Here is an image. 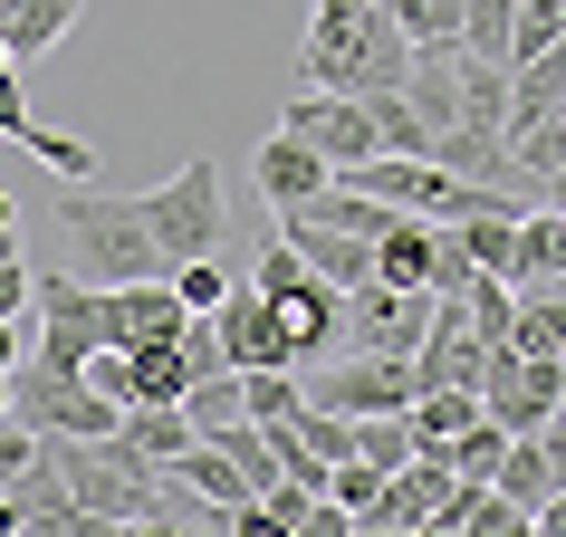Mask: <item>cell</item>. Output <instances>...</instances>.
<instances>
[{"mask_svg":"<svg viewBox=\"0 0 566 537\" xmlns=\"http://www.w3.org/2000/svg\"><path fill=\"white\" fill-rule=\"evenodd\" d=\"M403 30H394L385 0H317V20L298 39V87H336V96H375V87H403Z\"/></svg>","mask_w":566,"mask_h":537,"instance_id":"1","label":"cell"},{"mask_svg":"<svg viewBox=\"0 0 566 537\" xmlns=\"http://www.w3.org/2000/svg\"><path fill=\"white\" fill-rule=\"evenodd\" d=\"M59 231L77 250L96 288H125V278H164V250L145 231V202L135 192H96V182H67L59 192Z\"/></svg>","mask_w":566,"mask_h":537,"instance_id":"2","label":"cell"},{"mask_svg":"<svg viewBox=\"0 0 566 537\" xmlns=\"http://www.w3.org/2000/svg\"><path fill=\"white\" fill-rule=\"evenodd\" d=\"M250 288L269 298V327H279V346H289V365H298V375H307L317 356H336V346H346V288H327V278H317L289 240H269V250H260Z\"/></svg>","mask_w":566,"mask_h":537,"instance_id":"3","label":"cell"},{"mask_svg":"<svg viewBox=\"0 0 566 537\" xmlns=\"http://www.w3.org/2000/svg\"><path fill=\"white\" fill-rule=\"evenodd\" d=\"M145 202V231L154 250H164V278H174L182 260H202V250H221V164H182L174 182H154V192H135Z\"/></svg>","mask_w":566,"mask_h":537,"instance_id":"4","label":"cell"},{"mask_svg":"<svg viewBox=\"0 0 566 537\" xmlns=\"http://www.w3.org/2000/svg\"><path fill=\"white\" fill-rule=\"evenodd\" d=\"M116 393H96L87 375H59V365L20 356L10 365V422H30V432H77V442H96V432H116Z\"/></svg>","mask_w":566,"mask_h":537,"instance_id":"5","label":"cell"},{"mask_svg":"<svg viewBox=\"0 0 566 537\" xmlns=\"http://www.w3.org/2000/svg\"><path fill=\"white\" fill-rule=\"evenodd\" d=\"M480 413L500 432H537L566 403V356H518V346H480Z\"/></svg>","mask_w":566,"mask_h":537,"instance_id":"6","label":"cell"},{"mask_svg":"<svg viewBox=\"0 0 566 537\" xmlns=\"http://www.w3.org/2000/svg\"><path fill=\"white\" fill-rule=\"evenodd\" d=\"M422 327H432V288H394V278L346 288V346H365V356H413Z\"/></svg>","mask_w":566,"mask_h":537,"instance_id":"7","label":"cell"},{"mask_svg":"<svg viewBox=\"0 0 566 537\" xmlns=\"http://www.w3.org/2000/svg\"><path fill=\"white\" fill-rule=\"evenodd\" d=\"M279 125H289V135H307V145L327 154V173H336V164H365V154H385V145H375L365 96H336V87H298Z\"/></svg>","mask_w":566,"mask_h":537,"instance_id":"8","label":"cell"},{"mask_svg":"<svg viewBox=\"0 0 566 537\" xmlns=\"http://www.w3.org/2000/svg\"><path fill=\"white\" fill-rule=\"evenodd\" d=\"M442 461H432V451H413V461H403V471H385L375 480V499L356 508V537H422L432 528V499H442Z\"/></svg>","mask_w":566,"mask_h":537,"instance_id":"9","label":"cell"},{"mask_svg":"<svg viewBox=\"0 0 566 537\" xmlns=\"http://www.w3.org/2000/svg\"><path fill=\"white\" fill-rule=\"evenodd\" d=\"M403 365H413V393L471 385V375H480V327H471V307H461V298H432V327H422V346H413Z\"/></svg>","mask_w":566,"mask_h":537,"instance_id":"10","label":"cell"},{"mask_svg":"<svg viewBox=\"0 0 566 537\" xmlns=\"http://www.w3.org/2000/svg\"><path fill=\"white\" fill-rule=\"evenodd\" d=\"M279 240L298 250L327 288H365L375 278V240H356V231H336V221H307V211H279Z\"/></svg>","mask_w":566,"mask_h":537,"instance_id":"11","label":"cell"},{"mask_svg":"<svg viewBox=\"0 0 566 537\" xmlns=\"http://www.w3.org/2000/svg\"><path fill=\"white\" fill-rule=\"evenodd\" d=\"M422 537H528V508L500 499L490 480H442V499H432V528Z\"/></svg>","mask_w":566,"mask_h":537,"instance_id":"12","label":"cell"},{"mask_svg":"<svg viewBox=\"0 0 566 537\" xmlns=\"http://www.w3.org/2000/svg\"><path fill=\"white\" fill-rule=\"evenodd\" d=\"M0 135H20V145H30L59 182H87V173H96V154L77 145V135H49V125L30 116V96H20V59H10V49H0Z\"/></svg>","mask_w":566,"mask_h":537,"instance_id":"13","label":"cell"},{"mask_svg":"<svg viewBox=\"0 0 566 537\" xmlns=\"http://www.w3.org/2000/svg\"><path fill=\"white\" fill-rule=\"evenodd\" d=\"M327 154L307 145V135H289V125H279V135H260V192L279 211H298V202H317V192H327Z\"/></svg>","mask_w":566,"mask_h":537,"instance_id":"14","label":"cell"},{"mask_svg":"<svg viewBox=\"0 0 566 537\" xmlns=\"http://www.w3.org/2000/svg\"><path fill=\"white\" fill-rule=\"evenodd\" d=\"M77 10H87V0H0V49H10L20 67L49 59V49L77 30Z\"/></svg>","mask_w":566,"mask_h":537,"instance_id":"15","label":"cell"},{"mask_svg":"<svg viewBox=\"0 0 566 537\" xmlns=\"http://www.w3.org/2000/svg\"><path fill=\"white\" fill-rule=\"evenodd\" d=\"M557 268H566V211L528 202L518 211V250H509V288H547Z\"/></svg>","mask_w":566,"mask_h":537,"instance_id":"16","label":"cell"},{"mask_svg":"<svg viewBox=\"0 0 566 537\" xmlns=\"http://www.w3.org/2000/svg\"><path fill=\"white\" fill-rule=\"evenodd\" d=\"M547 116H566V39L509 67V125H547Z\"/></svg>","mask_w":566,"mask_h":537,"instance_id":"17","label":"cell"},{"mask_svg":"<svg viewBox=\"0 0 566 537\" xmlns=\"http://www.w3.org/2000/svg\"><path fill=\"white\" fill-rule=\"evenodd\" d=\"M174 480H182V489H202V499L221 508V518H231V508H250V499H260V489H250V471H240V461H231V451H221V442H202V432H192V451H182V461H174Z\"/></svg>","mask_w":566,"mask_h":537,"instance_id":"18","label":"cell"},{"mask_svg":"<svg viewBox=\"0 0 566 537\" xmlns=\"http://www.w3.org/2000/svg\"><path fill=\"white\" fill-rule=\"evenodd\" d=\"M403 422H413V451H442L451 432H471V422H480V385H432V393H413Z\"/></svg>","mask_w":566,"mask_h":537,"instance_id":"19","label":"cell"},{"mask_svg":"<svg viewBox=\"0 0 566 537\" xmlns=\"http://www.w3.org/2000/svg\"><path fill=\"white\" fill-rule=\"evenodd\" d=\"M182 385H192L182 336H164V346H125V403H182Z\"/></svg>","mask_w":566,"mask_h":537,"instance_id":"20","label":"cell"},{"mask_svg":"<svg viewBox=\"0 0 566 537\" xmlns=\"http://www.w3.org/2000/svg\"><path fill=\"white\" fill-rule=\"evenodd\" d=\"M116 432L135 451H145V461H164V471H174L182 451H192V413H182V403H125L116 413Z\"/></svg>","mask_w":566,"mask_h":537,"instance_id":"21","label":"cell"},{"mask_svg":"<svg viewBox=\"0 0 566 537\" xmlns=\"http://www.w3.org/2000/svg\"><path fill=\"white\" fill-rule=\"evenodd\" d=\"M509 346H518V356H566V298H557V288H518Z\"/></svg>","mask_w":566,"mask_h":537,"instance_id":"22","label":"cell"},{"mask_svg":"<svg viewBox=\"0 0 566 537\" xmlns=\"http://www.w3.org/2000/svg\"><path fill=\"white\" fill-rule=\"evenodd\" d=\"M365 116H375V145H385V154H432V125L413 116V96H403V87H375V96H365Z\"/></svg>","mask_w":566,"mask_h":537,"instance_id":"23","label":"cell"},{"mask_svg":"<svg viewBox=\"0 0 566 537\" xmlns=\"http://www.w3.org/2000/svg\"><path fill=\"white\" fill-rule=\"evenodd\" d=\"M500 451H509V432H500V422H490V413H480L471 432H451V442L432 451V461H442L451 480H490V471H500Z\"/></svg>","mask_w":566,"mask_h":537,"instance_id":"24","label":"cell"},{"mask_svg":"<svg viewBox=\"0 0 566 537\" xmlns=\"http://www.w3.org/2000/svg\"><path fill=\"white\" fill-rule=\"evenodd\" d=\"M461 307H471L480 346H509V317H518V288H509V278H471V288H461Z\"/></svg>","mask_w":566,"mask_h":537,"instance_id":"25","label":"cell"},{"mask_svg":"<svg viewBox=\"0 0 566 537\" xmlns=\"http://www.w3.org/2000/svg\"><path fill=\"white\" fill-rule=\"evenodd\" d=\"M231 288H240V278L221 268V250H202V260H182V268H174V298H182V307H221Z\"/></svg>","mask_w":566,"mask_h":537,"instance_id":"26","label":"cell"},{"mask_svg":"<svg viewBox=\"0 0 566 537\" xmlns=\"http://www.w3.org/2000/svg\"><path fill=\"white\" fill-rule=\"evenodd\" d=\"M0 317H30V268H20V250L0 260Z\"/></svg>","mask_w":566,"mask_h":537,"instance_id":"27","label":"cell"},{"mask_svg":"<svg viewBox=\"0 0 566 537\" xmlns=\"http://www.w3.org/2000/svg\"><path fill=\"white\" fill-rule=\"evenodd\" d=\"M10 221H20V211H10V192H0V231H10Z\"/></svg>","mask_w":566,"mask_h":537,"instance_id":"28","label":"cell"},{"mask_svg":"<svg viewBox=\"0 0 566 537\" xmlns=\"http://www.w3.org/2000/svg\"><path fill=\"white\" fill-rule=\"evenodd\" d=\"M0 260H10V231H0Z\"/></svg>","mask_w":566,"mask_h":537,"instance_id":"29","label":"cell"},{"mask_svg":"<svg viewBox=\"0 0 566 537\" xmlns=\"http://www.w3.org/2000/svg\"><path fill=\"white\" fill-rule=\"evenodd\" d=\"M0 480H10V461H0Z\"/></svg>","mask_w":566,"mask_h":537,"instance_id":"30","label":"cell"},{"mask_svg":"<svg viewBox=\"0 0 566 537\" xmlns=\"http://www.w3.org/2000/svg\"><path fill=\"white\" fill-rule=\"evenodd\" d=\"M557 10H566V0H557Z\"/></svg>","mask_w":566,"mask_h":537,"instance_id":"31","label":"cell"}]
</instances>
